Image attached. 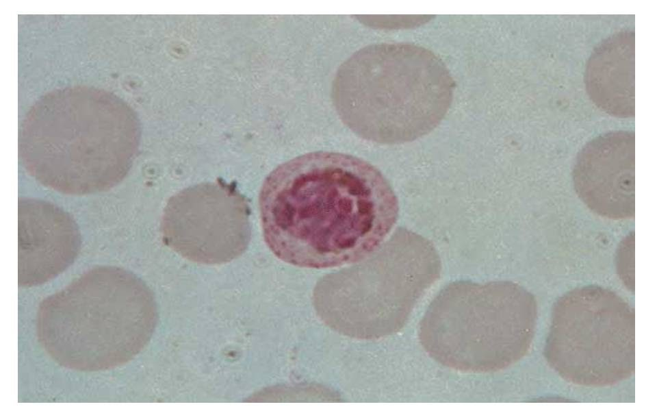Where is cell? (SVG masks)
<instances>
[{
  "instance_id": "6da1fadb",
  "label": "cell",
  "mask_w": 657,
  "mask_h": 411,
  "mask_svg": "<svg viewBox=\"0 0 657 411\" xmlns=\"http://www.w3.org/2000/svg\"><path fill=\"white\" fill-rule=\"evenodd\" d=\"M264 240L281 260L327 269L369 258L398 219V198L383 173L346 153L314 151L276 167L261 186Z\"/></svg>"
},
{
  "instance_id": "7a4b0ae2",
  "label": "cell",
  "mask_w": 657,
  "mask_h": 411,
  "mask_svg": "<svg viewBox=\"0 0 657 411\" xmlns=\"http://www.w3.org/2000/svg\"><path fill=\"white\" fill-rule=\"evenodd\" d=\"M141 135L124 100L88 86L58 88L30 108L19 132L21 162L37 182L59 192L107 190L130 171Z\"/></svg>"
},
{
  "instance_id": "3957f363",
  "label": "cell",
  "mask_w": 657,
  "mask_h": 411,
  "mask_svg": "<svg viewBox=\"0 0 657 411\" xmlns=\"http://www.w3.org/2000/svg\"><path fill=\"white\" fill-rule=\"evenodd\" d=\"M455 83L430 50L381 42L355 51L338 68L331 99L342 122L359 137L383 145L415 140L448 112Z\"/></svg>"
},
{
  "instance_id": "277c9868",
  "label": "cell",
  "mask_w": 657,
  "mask_h": 411,
  "mask_svg": "<svg viewBox=\"0 0 657 411\" xmlns=\"http://www.w3.org/2000/svg\"><path fill=\"white\" fill-rule=\"evenodd\" d=\"M157 321L156 301L144 281L124 269L101 266L45 297L36 325L40 344L54 362L96 372L135 358Z\"/></svg>"
},
{
  "instance_id": "5b68a950",
  "label": "cell",
  "mask_w": 657,
  "mask_h": 411,
  "mask_svg": "<svg viewBox=\"0 0 657 411\" xmlns=\"http://www.w3.org/2000/svg\"><path fill=\"white\" fill-rule=\"evenodd\" d=\"M537 320L535 298L518 284L456 281L431 301L418 335L425 351L445 366L495 372L528 352Z\"/></svg>"
},
{
  "instance_id": "8992f818",
  "label": "cell",
  "mask_w": 657,
  "mask_h": 411,
  "mask_svg": "<svg viewBox=\"0 0 657 411\" xmlns=\"http://www.w3.org/2000/svg\"><path fill=\"white\" fill-rule=\"evenodd\" d=\"M544 356L565 380L612 386L635 369V313L623 297L596 285L571 290L554 303Z\"/></svg>"
},
{
  "instance_id": "52a82bcc",
  "label": "cell",
  "mask_w": 657,
  "mask_h": 411,
  "mask_svg": "<svg viewBox=\"0 0 657 411\" xmlns=\"http://www.w3.org/2000/svg\"><path fill=\"white\" fill-rule=\"evenodd\" d=\"M250 208L235 182L222 178L181 190L168 200L161 229L166 245L203 264L240 256L251 238Z\"/></svg>"
},
{
  "instance_id": "ba28073f",
  "label": "cell",
  "mask_w": 657,
  "mask_h": 411,
  "mask_svg": "<svg viewBox=\"0 0 657 411\" xmlns=\"http://www.w3.org/2000/svg\"><path fill=\"white\" fill-rule=\"evenodd\" d=\"M635 136L609 132L579 151L572 172L575 191L595 214L611 220L634 218Z\"/></svg>"
},
{
  "instance_id": "9c48e42d",
  "label": "cell",
  "mask_w": 657,
  "mask_h": 411,
  "mask_svg": "<svg viewBox=\"0 0 657 411\" xmlns=\"http://www.w3.org/2000/svg\"><path fill=\"white\" fill-rule=\"evenodd\" d=\"M18 285L31 287L55 278L75 260L81 234L71 216L42 199L18 200Z\"/></svg>"
},
{
  "instance_id": "30bf717a",
  "label": "cell",
  "mask_w": 657,
  "mask_h": 411,
  "mask_svg": "<svg viewBox=\"0 0 657 411\" xmlns=\"http://www.w3.org/2000/svg\"><path fill=\"white\" fill-rule=\"evenodd\" d=\"M584 83L593 103L617 118L634 116V33L622 30L601 42L587 63Z\"/></svg>"
}]
</instances>
